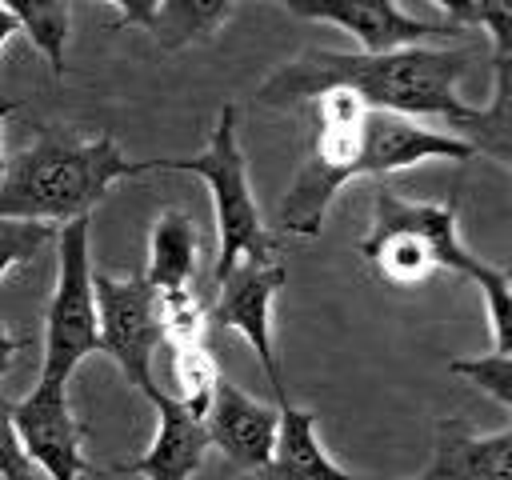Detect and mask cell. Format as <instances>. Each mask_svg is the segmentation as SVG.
Segmentation results:
<instances>
[{
    "instance_id": "27",
    "label": "cell",
    "mask_w": 512,
    "mask_h": 480,
    "mask_svg": "<svg viewBox=\"0 0 512 480\" xmlns=\"http://www.w3.org/2000/svg\"><path fill=\"white\" fill-rule=\"evenodd\" d=\"M16 352H20V340H12V336H8V328H4V320H0V380L8 376V368H12Z\"/></svg>"
},
{
    "instance_id": "4",
    "label": "cell",
    "mask_w": 512,
    "mask_h": 480,
    "mask_svg": "<svg viewBox=\"0 0 512 480\" xmlns=\"http://www.w3.org/2000/svg\"><path fill=\"white\" fill-rule=\"evenodd\" d=\"M88 216L60 224L56 232V292L44 320V372L40 380L64 384L72 368L96 352V296L88 264Z\"/></svg>"
},
{
    "instance_id": "7",
    "label": "cell",
    "mask_w": 512,
    "mask_h": 480,
    "mask_svg": "<svg viewBox=\"0 0 512 480\" xmlns=\"http://www.w3.org/2000/svg\"><path fill=\"white\" fill-rule=\"evenodd\" d=\"M12 428L24 448V456L48 472V480H76V476H96L100 468L80 456V436L84 428L76 424L68 408V392L56 380H40L32 396L12 404Z\"/></svg>"
},
{
    "instance_id": "22",
    "label": "cell",
    "mask_w": 512,
    "mask_h": 480,
    "mask_svg": "<svg viewBox=\"0 0 512 480\" xmlns=\"http://www.w3.org/2000/svg\"><path fill=\"white\" fill-rule=\"evenodd\" d=\"M476 24L492 36V68L496 80H508L512 72V0H476Z\"/></svg>"
},
{
    "instance_id": "28",
    "label": "cell",
    "mask_w": 512,
    "mask_h": 480,
    "mask_svg": "<svg viewBox=\"0 0 512 480\" xmlns=\"http://www.w3.org/2000/svg\"><path fill=\"white\" fill-rule=\"evenodd\" d=\"M12 32H20V28H16V20H12V16L0 8V48H4V40H8Z\"/></svg>"
},
{
    "instance_id": "25",
    "label": "cell",
    "mask_w": 512,
    "mask_h": 480,
    "mask_svg": "<svg viewBox=\"0 0 512 480\" xmlns=\"http://www.w3.org/2000/svg\"><path fill=\"white\" fill-rule=\"evenodd\" d=\"M108 4L120 8L116 28H124V24H144V28H148V20H152V12H156V0H108Z\"/></svg>"
},
{
    "instance_id": "18",
    "label": "cell",
    "mask_w": 512,
    "mask_h": 480,
    "mask_svg": "<svg viewBox=\"0 0 512 480\" xmlns=\"http://www.w3.org/2000/svg\"><path fill=\"white\" fill-rule=\"evenodd\" d=\"M156 320L160 336L168 348L176 344H204L208 332V300L196 296L188 284L184 288H156Z\"/></svg>"
},
{
    "instance_id": "11",
    "label": "cell",
    "mask_w": 512,
    "mask_h": 480,
    "mask_svg": "<svg viewBox=\"0 0 512 480\" xmlns=\"http://www.w3.org/2000/svg\"><path fill=\"white\" fill-rule=\"evenodd\" d=\"M148 400H152V408L160 416L152 448L140 460L116 464L108 472H140L144 480H188L204 464V452L212 448L208 444V432H204V420L192 416L188 408H180L168 392H156Z\"/></svg>"
},
{
    "instance_id": "23",
    "label": "cell",
    "mask_w": 512,
    "mask_h": 480,
    "mask_svg": "<svg viewBox=\"0 0 512 480\" xmlns=\"http://www.w3.org/2000/svg\"><path fill=\"white\" fill-rule=\"evenodd\" d=\"M508 272L492 268L480 288L488 300V316H492V352H512V288H508Z\"/></svg>"
},
{
    "instance_id": "8",
    "label": "cell",
    "mask_w": 512,
    "mask_h": 480,
    "mask_svg": "<svg viewBox=\"0 0 512 480\" xmlns=\"http://www.w3.org/2000/svg\"><path fill=\"white\" fill-rule=\"evenodd\" d=\"M292 16L304 20H328L360 40L364 52H392L420 44L428 36H460L464 28L448 20H416L396 8V0H276Z\"/></svg>"
},
{
    "instance_id": "5",
    "label": "cell",
    "mask_w": 512,
    "mask_h": 480,
    "mask_svg": "<svg viewBox=\"0 0 512 480\" xmlns=\"http://www.w3.org/2000/svg\"><path fill=\"white\" fill-rule=\"evenodd\" d=\"M96 296V352H108L128 384H136L144 396H156L152 380V356L164 344L160 320H156V288L144 276H92Z\"/></svg>"
},
{
    "instance_id": "6",
    "label": "cell",
    "mask_w": 512,
    "mask_h": 480,
    "mask_svg": "<svg viewBox=\"0 0 512 480\" xmlns=\"http://www.w3.org/2000/svg\"><path fill=\"white\" fill-rule=\"evenodd\" d=\"M288 280V268L284 260L280 264H252V260H236L232 272L216 284V304H208V320L220 324V328H236L252 348H256V360L276 392V408L288 404V392L280 384V368H276V356H272V296L284 288Z\"/></svg>"
},
{
    "instance_id": "20",
    "label": "cell",
    "mask_w": 512,
    "mask_h": 480,
    "mask_svg": "<svg viewBox=\"0 0 512 480\" xmlns=\"http://www.w3.org/2000/svg\"><path fill=\"white\" fill-rule=\"evenodd\" d=\"M56 224H44V220H8L0 216V280L12 264H24L32 260L48 240H56Z\"/></svg>"
},
{
    "instance_id": "17",
    "label": "cell",
    "mask_w": 512,
    "mask_h": 480,
    "mask_svg": "<svg viewBox=\"0 0 512 480\" xmlns=\"http://www.w3.org/2000/svg\"><path fill=\"white\" fill-rule=\"evenodd\" d=\"M0 8L16 20V28L48 56L52 76H64V44H68V0H0Z\"/></svg>"
},
{
    "instance_id": "24",
    "label": "cell",
    "mask_w": 512,
    "mask_h": 480,
    "mask_svg": "<svg viewBox=\"0 0 512 480\" xmlns=\"http://www.w3.org/2000/svg\"><path fill=\"white\" fill-rule=\"evenodd\" d=\"M0 476L4 480H36V464L24 456L12 428V400L0 396Z\"/></svg>"
},
{
    "instance_id": "13",
    "label": "cell",
    "mask_w": 512,
    "mask_h": 480,
    "mask_svg": "<svg viewBox=\"0 0 512 480\" xmlns=\"http://www.w3.org/2000/svg\"><path fill=\"white\" fill-rule=\"evenodd\" d=\"M260 480H364L352 476L344 468H336L320 440H316V412L280 408V424H276V444H272V460L256 472Z\"/></svg>"
},
{
    "instance_id": "3",
    "label": "cell",
    "mask_w": 512,
    "mask_h": 480,
    "mask_svg": "<svg viewBox=\"0 0 512 480\" xmlns=\"http://www.w3.org/2000/svg\"><path fill=\"white\" fill-rule=\"evenodd\" d=\"M192 172L212 188V204H216V228H220V248H216V264H212V284H220L236 260H252V264H280V240L260 224L256 200L248 192V168H244V152L236 144V108L224 104L212 144L200 156L188 160H140V172Z\"/></svg>"
},
{
    "instance_id": "10",
    "label": "cell",
    "mask_w": 512,
    "mask_h": 480,
    "mask_svg": "<svg viewBox=\"0 0 512 480\" xmlns=\"http://www.w3.org/2000/svg\"><path fill=\"white\" fill-rule=\"evenodd\" d=\"M372 224L404 228L416 240H424L432 260H436V268H448V272L468 276L476 284L492 272V264L476 260L460 244V236H456V200H448V204H408L392 188H376L372 192Z\"/></svg>"
},
{
    "instance_id": "12",
    "label": "cell",
    "mask_w": 512,
    "mask_h": 480,
    "mask_svg": "<svg viewBox=\"0 0 512 480\" xmlns=\"http://www.w3.org/2000/svg\"><path fill=\"white\" fill-rule=\"evenodd\" d=\"M424 480H512V428L476 436L464 420H444Z\"/></svg>"
},
{
    "instance_id": "26",
    "label": "cell",
    "mask_w": 512,
    "mask_h": 480,
    "mask_svg": "<svg viewBox=\"0 0 512 480\" xmlns=\"http://www.w3.org/2000/svg\"><path fill=\"white\" fill-rule=\"evenodd\" d=\"M448 12V24L456 28H476V0H436Z\"/></svg>"
},
{
    "instance_id": "15",
    "label": "cell",
    "mask_w": 512,
    "mask_h": 480,
    "mask_svg": "<svg viewBox=\"0 0 512 480\" xmlns=\"http://www.w3.org/2000/svg\"><path fill=\"white\" fill-rule=\"evenodd\" d=\"M356 252L372 264V272L392 284V288H412L420 280H428L436 272V260L428 252L424 240H416L404 228H388V224H372V232L356 244Z\"/></svg>"
},
{
    "instance_id": "19",
    "label": "cell",
    "mask_w": 512,
    "mask_h": 480,
    "mask_svg": "<svg viewBox=\"0 0 512 480\" xmlns=\"http://www.w3.org/2000/svg\"><path fill=\"white\" fill-rule=\"evenodd\" d=\"M172 380H176V404L188 408L192 416H204L208 412V400H212V388L220 380L216 372V360L204 344H176L172 348Z\"/></svg>"
},
{
    "instance_id": "21",
    "label": "cell",
    "mask_w": 512,
    "mask_h": 480,
    "mask_svg": "<svg viewBox=\"0 0 512 480\" xmlns=\"http://www.w3.org/2000/svg\"><path fill=\"white\" fill-rule=\"evenodd\" d=\"M448 372L480 384L500 408H512V352H488L480 360H448Z\"/></svg>"
},
{
    "instance_id": "1",
    "label": "cell",
    "mask_w": 512,
    "mask_h": 480,
    "mask_svg": "<svg viewBox=\"0 0 512 480\" xmlns=\"http://www.w3.org/2000/svg\"><path fill=\"white\" fill-rule=\"evenodd\" d=\"M472 48H392V52H304L276 76H268L256 92L260 104H296L312 100L316 92L328 88H348L364 100L372 112H396V116H440L476 152H488L508 164L512 144H508V100L512 84L496 80L492 104L488 108H468L456 96V80L468 72Z\"/></svg>"
},
{
    "instance_id": "14",
    "label": "cell",
    "mask_w": 512,
    "mask_h": 480,
    "mask_svg": "<svg viewBox=\"0 0 512 480\" xmlns=\"http://www.w3.org/2000/svg\"><path fill=\"white\" fill-rule=\"evenodd\" d=\"M200 260V232L196 220L168 208L152 224V244H148V272L144 280L152 288H184L196 272Z\"/></svg>"
},
{
    "instance_id": "9",
    "label": "cell",
    "mask_w": 512,
    "mask_h": 480,
    "mask_svg": "<svg viewBox=\"0 0 512 480\" xmlns=\"http://www.w3.org/2000/svg\"><path fill=\"white\" fill-rule=\"evenodd\" d=\"M200 420H204L208 444L220 448L228 456V464H236L244 472H260L272 460L280 408L244 396L228 380H216L212 400H208V412Z\"/></svg>"
},
{
    "instance_id": "2",
    "label": "cell",
    "mask_w": 512,
    "mask_h": 480,
    "mask_svg": "<svg viewBox=\"0 0 512 480\" xmlns=\"http://www.w3.org/2000/svg\"><path fill=\"white\" fill-rule=\"evenodd\" d=\"M120 176H140V160H124L112 136L64 140L56 132H44L36 144L4 160L0 216L68 224L76 216H88Z\"/></svg>"
},
{
    "instance_id": "29",
    "label": "cell",
    "mask_w": 512,
    "mask_h": 480,
    "mask_svg": "<svg viewBox=\"0 0 512 480\" xmlns=\"http://www.w3.org/2000/svg\"><path fill=\"white\" fill-rule=\"evenodd\" d=\"M16 112V100H0V128H4V116ZM0 176H4V152H0Z\"/></svg>"
},
{
    "instance_id": "16",
    "label": "cell",
    "mask_w": 512,
    "mask_h": 480,
    "mask_svg": "<svg viewBox=\"0 0 512 480\" xmlns=\"http://www.w3.org/2000/svg\"><path fill=\"white\" fill-rule=\"evenodd\" d=\"M228 4L232 0H156V12L148 20V32H152V40L164 52L184 48V44L216 32L220 20L228 16Z\"/></svg>"
}]
</instances>
